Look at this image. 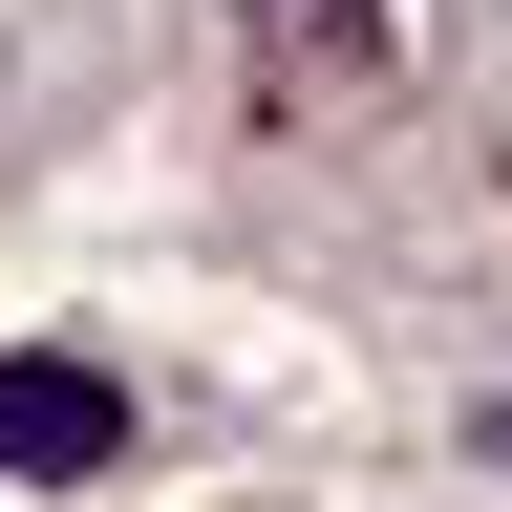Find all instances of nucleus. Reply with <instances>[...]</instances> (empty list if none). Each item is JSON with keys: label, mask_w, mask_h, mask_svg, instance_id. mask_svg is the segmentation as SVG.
I'll return each instance as SVG.
<instances>
[{"label": "nucleus", "mask_w": 512, "mask_h": 512, "mask_svg": "<svg viewBox=\"0 0 512 512\" xmlns=\"http://www.w3.org/2000/svg\"><path fill=\"white\" fill-rule=\"evenodd\" d=\"M107 448H128V406H107L86 363H0V470L64 491V470H107Z\"/></svg>", "instance_id": "nucleus-1"}, {"label": "nucleus", "mask_w": 512, "mask_h": 512, "mask_svg": "<svg viewBox=\"0 0 512 512\" xmlns=\"http://www.w3.org/2000/svg\"><path fill=\"white\" fill-rule=\"evenodd\" d=\"M278 22H299V43H342V64H363V43H384V0H278Z\"/></svg>", "instance_id": "nucleus-2"}, {"label": "nucleus", "mask_w": 512, "mask_h": 512, "mask_svg": "<svg viewBox=\"0 0 512 512\" xmlns=\"http://www.w3.org/2000/svg\"><path fill=\"white\" fill-rule=\"evenodd\" d=\"M491 448H512V427H491Z\"/></svg>", "instance_id": "nucleus-3"}]
</instances>
